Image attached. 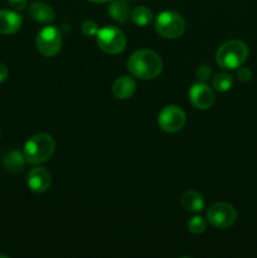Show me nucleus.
I'll use <instances>...</instances> for the list:
<instances>
[{
  "instance_id": "nucleus-7",
  "label": "nucleus",
  "mask_w": 257,
  "mask_h": 258,
  "mask_svg": "<svg viewBox=\"0 0 257 258\" xmlns=\"http://www.w3.org/2000/svg\"><path fill=\"white\" fill-rule=\"evenodd\" d=\"M237 219V211L233 206L224 202L214 203L207 211V221L216 228L226 229L234 224Z\"/></svg>"
},
{
  "instance_id": "nucleus-13",
  "label": "nucleus",
  "mask_w": 257,
  "mask_h": 258,
  "mask_svg": "<svg viewBox=\"0 0 257 258\" xmlns=\"http://www.w3.org/2000/svg\"><path fill=\"white\" fill-rule=\"evenodd\" d=\"M135 91V81L128 76H121L112 85V95L118 100H127V98L133 97Z\"/></svg>"
},
{
  "instance_id": "nucleus-9",
  "label": "nucleus",
  "mask_w": 257,
  "mask_h": 258,
  "mask_svg": "<svg viewBox=\"0 0 257 258\" xmlns=\"http://www.w3.org/2000/svg\"><path fill=\"white\" fill-rule=\"evenodd\" d=\"M189 100L198 110H208L214 103V92L204 82L194 83L189 90Z\"/></svg>"
},
{
  "instance_id": "nucleus-4",
  "label": "nucleus",
  "mask_w": 257,
  "mask_h": 258,
  "mask_svg": "<svg viewBox=\"0 0 257 258\" xmlns=\"http://www.w3.org/2000/svg\"><path fill=\"white\" fill-rule=\"evenodd\" d=\"M156 33L165 39H176L185 30V20L180 14L173 10L161 12L154 22Z\"/></svg>"
},
{
  "instance_id": "nucleus-18",
  "label": "nucleus",
  "mask_w": 257,
  "mask_h": 258,
  "mask_svg": "<svg viewBox=\"0 0 257 258\" xmlns=\"http://www.w3.org/2000/svg\"><path fill=\"white\" fill-rule=\"evenodd\" d=\"M232 85H233V77L228 73H218L212 80V87L217 92H227L231 90Z\"/></svg>"
},
{
  "instance_id": "nucleus-6",
  "label": "nucleus",
  "mask_w": 257,
  "mask_h": 258,
  "mask_svg": "<svg viewBox=\"0 0 257 258\" xmlns=\"http://www.w3.org/2000/svg\"><path fill=\"white\" fill-rule=\"evenodd\" d=\"M38 50L44 57H54L62 48V34L58 28L45 27L40 30L35 38Z\"/></svg>"
},
{
  "instance_id": "nucleus-17",
  "label": "nucleus",
  "mask_w": 257,
  "mask_h": 258,
  "mask_svg": "<svg viewBox=\"0 0 257 258\" xmlns=\"http://www.w3.org/2000/svg\"><path fill=\"white\" fill-rule=\"evenodd\" d=\"M130 18L134 24L139 25V27H146V25L153 22V13L149 8L138 7L131 12Z\"/></svg>"
},
{
  "instance_id": "nucleus-23",
  "label": "nucleus",
  "mask_w": 257,
  "mask_h": 258,
  "mask_svg": "<svg viewBox=\"0 0 257 258\" xmlns=\"http://www.w3.org/2000/svg\"><path fill=\"white\" fill-rule=\"evenodd\" d=\"M8 3L17 12H20V10L25 9V7H27V0H8Z\"/></svg>"
},
{
  "instance_id": "nucleus-20",
  "label": "nucleus",
  "mask_w": 257,
  "mask_h": 258,
  "mask_svg": "<svg viewBox=\"0 0 257 258\" xmlns=\"http://www.w3.org/2000/svg\"><path fill=\"white\" fill-rule=\"evenodd\" d=\"M98 25L93 20H86L82 24V33L86 37H96L98 33Z\"/></svg>"
},
{
  "instance_id": "nucleus-1",
  "label": "nucleus",
  "mask_w": 257,
  "mask_h": 258,
  "mask_svg": "<svg viewBox=\"0 0 257 258\" xmlns=\"http://www.w3.org/2000/svg\"><path fill=\"white\" fill-rule=\"evenodd\" d=\"M126 68L131 76L140 80H154L163 70L160 55L151 49L136 50L126 63Z\"/></svg>"
},
{
  "instance_id": "nucleus-24",
  "label": "nucleus",
  "mask_w": 257,
  "mask_h": 258,
  "mask_svg": "<svg viewBox=\"0 0 257 258\" xmlns=\"http://www.w3.org/2000/svg\"><path fill=\"white\" fill-rule=\"evenodd\" d=\"M8 75H9V72H8V68L5 67L4 64H2V63H0V83L4 82V81L7 80Z\"/></svg>"
},
{
  "instance_id": "nucleus-2",
  "label": "nucleus",
  "mask_w": 257,
  "mask_h": 258,
  "mask_svg": "<svg viewBox=\"0 0 257 258\" xmlns=\"http://www.w3.org/2000/svg\"><path fill=\"white\" fill-rule=\"evenodd\" d=\"M55 150V141L48 134L33 135L24 144V155L29 164L39 165L52 158Z\"/></svg>"
},
{
  "instance_id": "nucleus-11",
  "label": "nucleus",
  "mask_w": 257,
  "mask_h": 258,
  "mask_svg": "<svg viewBox=\"0 0 257 258\" xmlns=\"http://www.w3.org/2000/svg\"><path fill=\"white\" fill-rule=\"evenodd\" d=\"M22 15L13 10H0V34H13L22 27Z\"/></svg>"
},
{
  "instance_id": "nucleus-22",
  "label": "nucleus",
  "mask_w": 257,
  "mask_h": 258,
  "mask_svg": "<svg viewBox=\"0 0 257 258\" xmlns=\"http://www.w3.org/2000/svg\"><path fill=\"white\" fill-rule=\"evenodd\" d=\"M237 78L243 83L249 82L252 78V72L248 70V68L241 67L238 71H237Z\"/></svg>"
},
{
  "instance_id": "nucleus-25",
  "label": "nucleus",
  "mask_w": 257,
  "mask_h": 258,
  "mask_svg": "<svg viewBox=\"0 0 257 258\" xmlns=\"http://www.w3.org/2000/svg\"><path fill=\"white\" fill-rule=\"evenodd\" d=\"M92 3H107V2H112V0H90Z\"/></svg>"
},
{
  "instance_id": "nucleus-14",
  "label": "nucleus",
  "mask_w": 257,
  "mask_h": 258,
  "mask_svg": "<svg viewBox=\"0 0 257 258\" xmlns=\"http://www.w3.org/2000/svg\"><path fill=\"white\" fill-rule=\"evenodd\" d=\"M24 153H20L19 150H10L3 156L2 165L9 173H20L25 166Z\"/></svg>"
},
{
  "instance_id": "nucleus-3",
  "label": "nucleus",
  "mask_w": 257,
  "mask_h": 258,
  "mask_svg": "<svg viewBox=\"0 0 257 258\" xmlns=\"http://www.w3.org/2000/svg\"><path fill=\"white\" fill-rule=\"evenodd\" d=\"M248 57V47L242 40H228L217 49L216 60L224 70H236L246 62Z\"/></svg>"
},
{
  "instance_id": "nucleus-15",
  "label": "nucleus",
  "mask_w": 257,
  "mask_h": 258,
  "mask_svg": "<svg viewBox=\"0 0 257 258\" xmlns=\"http://www.w3.org/2000/svg\"><path fill=\"white\" fill-rule=\"evenodd\" d=\"M108 14L116 22H127L131 15L130 5H128L127 0H113L108 7Z\"/></svg>"
},
{
  "instance_id": "nucleus-16",
  "label": "nucleus",
  "mask_w": 257,
  "mask_h": 258,
  "mask_svg": "<svg viewBox=\"0 0 257 258\" xmlns=\"http://www.w3.org/2000/svg\"><path fill=\"white\" fill-rule=\"evenodd\" d=\"M181 206L189 212L193 213H198V212L203 211L204 208V199L202 194H199L196 190H188L181 196Z\"/></svg>"
},
{
  "instance_id": "nucleus-12",
  "label": "nucleus",
  "mask_w": 257,
  "mask_h": 258,
  "mask_svg": "<svg viewBox=\"0 0 257 258\" xmlns=\"http://www.w3.org/2000/svg\"><path fill=\"white\" fill-rule=\"evenodd\" d=\"M28 14L33 20L39 23H52L55 19L53 8L43 2H33L28 8Z\"/></svg>"
},
{
  "instance_id": "nucleus-10",
  "label": "nucleus",
  "mask_w": 257,
  "mask_h": 258,
  "mask_svg": "<svg viewBox=\"0 0 257 258\" xmlns=\"http://www.w3.org/2000/svg\"><path fill=\"white\" fill-rule=\"evenodd\" d=\"M52 179L50 174L44 168H33L28 173L27 185L34 193H44L50 188Z\"/></svg>"
},
{
  "instance_id": "nucleus-19",
  "label": "nucleus",
  "mask_w": 257,
  "mask_h": 258,
  "mask_svg": "<svg viewBox=\"0 0 257 258\" xmlns=\"http://www.w3.org/2000/svg\"><path fill=\"white\" fill-rule=\"evenodd\" d=\"M207 228V221L204 218H202L201 216H194L193 218H190V221L188 222V229L189 232H191L193 234H201L206 231Z\"/></svg>"
},
{
  "instance_id": "nucleus-21",
  "label": "nucleus",
  "mask_w": 257,
  "mask_h": 258,
  "mask_svg": "<svg viewBox=\"0 0 257 258\" xmlns=\"http://www.w3.org/2000/svg\"><path fill=\"white\" fill-rule=\"evenodd\" d=\"M211 75H212V70L209 68V66L207 64L198 66V68H197L196 71L197 78H198L201 82H206V81H208L209 78H211Z\"/></svg>"
},
{
  "instance_id": "nucleus-5",
  "label": "nucleus",
  "mask_w": 257,
  "mask_h": 258,
  "mask_svg": "<svg viewBox=\"0 0 257 258\" xmlns=\"http://www.w3.org/2000/svg\"><path fill=\"white\" fill-rule=\"evenodd\" d=\"M96 38L100 49L107 54H118L126 47L125 34L113 25L101 28L96 34Z\"/></svg>"
},
{
  "instance_id": "nucleus-8",
  "label": "nucleus",
  "mask_w": 257,
  "mask_h": 258,
  "mask_svg": "<svg viewBox=\"0 0 257 258\" xmlns=\"http://www.w3.org/2000/svg\"><path fill=\"white\" fill-rule=\"evenodd\" d=\"M185 112L175 105L165 106L158 116L159 127L169 134L180 131L185 125Z\"/></svg>"
}]
</instances>
